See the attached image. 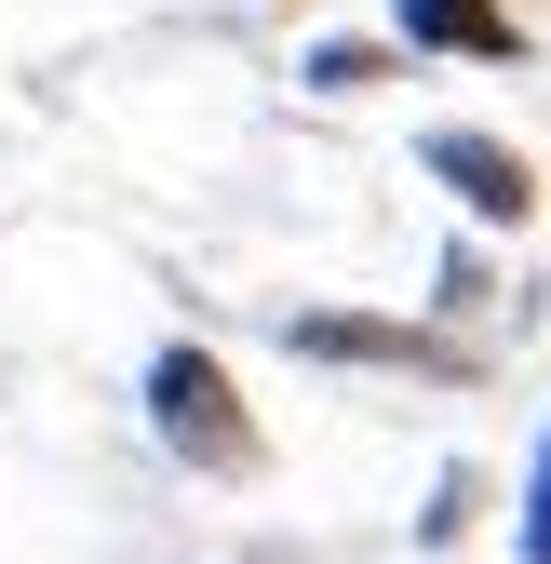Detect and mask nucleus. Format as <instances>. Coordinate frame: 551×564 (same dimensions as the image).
<instances>
[{
    "label": "nucleus",
    "instance_id": "1",
    "mask_svg": "<svg viewBox=\"0 0 551 564\" xmlns=\"http://www.w3.org/2000/svg\"><path fill=\"white\" fill-rule=\"evenodd\" d=\"M134 403H149V444H162L175 470H202V484H256V470H269L256 403H242V377H229L202 336H162L149 377H134Z\"/></svg>",
    "mask_w": 551,
    "mask_h": 564
},
{
    "label": "nucleus",
    "instance_id": "2",
    "mask_svg": "<svg viewBox=\"0 0 551 564\" xmlns=\"http://www.w3.org/2000/svg\"><path fill=\"white\" fill-rule=\"evenodd\" d=\"M418 175L457 188L471 229H525V216H538V162L511 149V134H485V121H431V134H418Z\"/></svg>",
    "mask_w": 551,
    "mask_h": 564
},
{
    "label": "nucleus",
    "instance_id": "3",
    "mask_svg": "<svg viewBox=\"0 0 551 564\" xmlns=\"http://www.w3.org/2000/svg\"><path fill=\"white\" fill-rule=\"evenodd\" d=\"M283 349L296 364H364V377H457V349L390 310H283Z\"/></svg>",
    "mask_w": 551,
    "mask_h": 564
},
{
    "label": "nucleus",
    "instance_id": "4",
    "mask_svg": "<svg viewBox=\"0 0 551 564\" xmlns=\"http://www.w3.org/2000/svg\"><path fill=\"white\" fill-rule=\"evenodd\" d=\"M390 41L403 54H457V67H511L525 54L511 0H390Z\"/></svg>",
    "mask_w": 551,
    "mask_h": 564
},
{
    "label": "nucleus",
    "instance_id": "5",
    "mask_svg": "<svg viewBox=\"0 0 551 564\" xmlns=\"http://www.w3.org/2000/svg\"><path fill=\"white\" fill-rule=\"evenodd\" d=\"M390 67H403V41H310L296 82H310V95H377Z\"/></svg>",
    "mask_w": 551,
    "mask_h": 564
},
{
    "label": "nucleus",
    "instance_id": "6",
    "mask_svg": "<svg viewBox=\"0 0 551 564\" xmlns=\"http://www.w3.org/2000/svg\"><path fill=\"white\" fill-rule=\"evenodd\" d=\"M511 564H551V416L525 444V498H511Z\"/></svg>",
    "mask_w": 551,
    "mask_h": 564
},
{
    "label": "nucleus",
    "instance_id": "7",
    "mask_svg": "<svg viewBox=\"0 0 551 564\" xmlns=\"http://www.w3.org/2000/svg\"><path fill=\"white\" fill-rule=\"evenodd\" d=\"M471 511H485V484H471V470H444V484H431V511H418V538L444 551V538H471Z\"/></svg>",
    "mask_w": 551,
    "mask_h": 564
}]
</instances>
